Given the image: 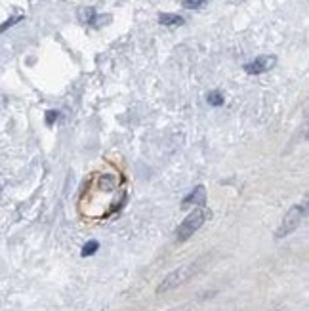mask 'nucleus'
I'll return each mask as SVG.
<instances>
[{
  "instance_id": "11",
  "label": "nucleus",
  "mask_w": 309,
  "mask_h": 311,
  "mask_svg": "<svg viewBox=\"0 0 309 311\" xmlns=\"http://www.w3.org/2000/svg\"><path fill=\"white\" fill-rule=\"evenodd\" d=\"M21 19H23L21 15H17V17H12V19H8L6 23H2V25H0V33H4L6 29H10V27H12V25H15V23H19Z\"/></svg>"
},
{
  "instance_id": "6",
  "label": "nucleus",
  "mask_w": 309,
  "mask_h": 311,
  "mask_svg": "<svg viewBox=\"0 0 309 311\" xmlns=\"http://www.w3.org/2000/svg\"><path fill=\"white\" fill-rule=\"evenodd\" d=\"M159 23L166 25V27H176V25H183L185 19L177 14H161L159 15Z\"/></svg>"
},
{
  "instance_id": "5",
  "label": "nucleus",
  "mask_w": 309,
  "mask_h": 311,
  "mask_svg": "<svg viewBox=\"0 0 309 311\" xmlns=\"http://www.w3.org/2000/svg\"><path fill=\"white\" fill-rule=\"evenodd\" d=\"M189 204H193V206H205L206 204V191L203 185H197L191 195H187V197L183 198L181 206L185 208V206H189Z\"/></svg>"
},
{
  "instance_id": "12",
  "label": "nucleus",
  "mask_w": 309,
  "mask_h": 311,
  "mask_svg": "<svg viewBox=\"0 0 309 311\" xmlns=\"http://www.w3.org/2000/svg\"><path fill=\"white\" fill-rule=\"evenodd\" d=\"M58 117H59L58 111H48V113H46V124H48V126H52V124L58 120Z\"/></svg>"
},
{
  "instance_id": "7",
  "label": "nucleus",
  "mask_w": 309,
  "mask_h": 311,
  "mask_svg": "<svg viewBox=\"0 0 309 311\" xmlns=\"http://www.w3.org/2000/svg\"><path fill=\"white\" fill-rule=\"evenodd\" d=\"M78 19H80L82 23H92V21H96V10H94V8H80V10H78Z\"/></svg>"
},
{
  "instance_id": "8",
  "label": "nucleus",
  "mask_w": 309,
  "mask_h": 311,
  "mask_svg": "<svg viewBox=\"0 0 309 311\" xmlns=\"http://www.w3.org/2000/svg\"><path fill=\"white\" fill-rule=\"evenodd\" d=\"M206 101H208V105H212V107H220V105H223V96H221V92L214 90V92H210V94L206 96Z\"/></svg>"
},
{
  "instance_id": "3",
  "label": "nucleus",
  "mask_w": 309,
  "mask_h": 311,
  "mask_svg": "<svg viewBox=\"0 0 309 311\" xmlns=\"http://www.w3.org/2000/svg\"><path fill=\"white\" fill-rule=\"evenodd\" d=\"M306 204H296L292 206L288 212L284 214V220H282V224L280 227L277 229V233H275V237L277 239H282V237H286V235H290L292 231H296L300 224L304 222V218H306Z\"/></svg>"
},
{
  "instance_id": "2",
  "label": "nucleus",
  "mask_w": 309,
  "mask_h": 311,
  "mask_svg": "<svg viewBox=\"0 0 309 311\" xmlns=\"http://www.w3.org/2000/svg\"><path fill=\"white\" fill-rule=\"evenodd\" d=\"M195 271H197V266H195V264H187V266H181V268L170 271V273L162 279V283L157 286V294L170 292V290H174V288H177V286H181L185 281L191 279Z\"/></svg>"
},
{
  "instance_id": "1",
  "label": "nucleus",
  "mask_w": 309,
  "mask_h": 311,
  "mask_svg": "<svg viewBox=\"0 0 309 311\" xmlns=\"http://www.w3.org/2000/svg\"><path fill=\"white\" fill-rule=\"evenodd\" d=\"M206 222V208L205 206H197V208H193V212L177 226L176 229V239L179 242H183V240H187L189 237H193L201 227L203 224Z\"/></svg>"
},
{
  "instance_id": "4",
  "label": "nucleus",
  "mask_w": 309,
  "mask_h": 311,
  "mask_svg": "<svg viewBox=\"0 0 309 311\" xmlns=\"http://www.w3.org/2000/svg\"><path fill=\"white\" fill-rule=\"evenodd\" d=\"M275 63H277V57L275 56H260L256 57L254 61H250V63H246L244 71L248 73V75H262V73L269 71Z\"/></svg>"
},
{
  "instance_id": "9",
  "label": "nucleus",
  "mask_w": 309,
  "mask_h": 311,
  "mask_svg": "<svg viewBox=\"0 0 309 311\" xmlns=\"http://www.w3.org/2000/svg\"><path fill=\"white\" fill-rule=\"evenodd\" d=\"M98 248H100V242L98 240H88L84 246H82V256L86 258V256H94L98 252Z\"/></svg>"
},
{
  "instance_id": "10",
  "label": "nucleus",
  "mask_w": 309,
  "mask_h": 311,
  "mask_svg": "<svg viewBox=\"0 0 309 311\" xmlns=\"http://www.w3.org/2000/svg\"><path fill=\"white\" fill-rule=\"evenodd\" d=\"M206 0H181V6L185 10H199L201 6H205Z\"/></svg>"
}]
</instances>
